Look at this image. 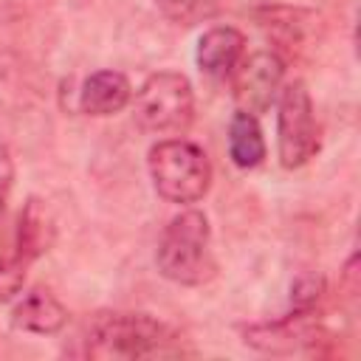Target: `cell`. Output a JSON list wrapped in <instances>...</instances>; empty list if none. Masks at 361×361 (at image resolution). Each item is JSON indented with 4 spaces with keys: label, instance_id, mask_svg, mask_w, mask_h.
<instances>
[{
    "label": "cell",
    "instance_id": "1",
    "mask_svg": "<svg viewBox=\"0 0 361 361\" xmlns=\"http://www.w3.org/2000/svg\"><path fill=\"white\" fill-rule=\"evenodd\" d=\"M79 341L87 358L135 361L180 353L178 333L149 313H96Z\"/></svg>",
    "mask_w": 361,
    "mask_h": 361
},
{
    "label": "cell",
    "instance_id": "2",
    "mask_svg": "<svg viewBox=\"0 0 361 361\" xmlns=\"http://www.w3.org/2000/svg\"><path fill=\"white\" fill-rule=\"evenodd\" d=\"M155 262L161 276L175 285H203L214 276L212 228L209 217L197 209H186L169 220L158 240Z\"/></svg>",
    "mask_w": 361,
    "mask_h": 361
},
{
    "label": "cell",
    "instance_id": "3",
    "mask_svg": "<svg viewBox=\"0 0 361 361\" xmlns=\"http://www.w3.org/2000/svg\"><path fill=\"white\" fill-rule=\"evenodd\" d=\"M147 169L155 192L169 203H197L212 186L209 155L186 138H166L152 144Z\"/></svg>",
    "mask_w": 361,
    "mask_h": 361
},
{
    "label": "cell",
    "instance_id": "4",
    "mask_svg": "<svg viewBox=\"0 0 361 361\" xmlns=\"http://www.w3.org/2000/svg\"><path fill=\"white\" fill-rule=\"evenodd\" d=\"M195 118L192 82L178 71L147 76L135 93V121L149 133H180Z\"/></svg>",
    "mask_w": 361,
    "mask_h": 361
},
{
    "label": "cell",
    "instance_id": "5",
    "mask_svg": "<svg viewBox=\"0 0 361 361\" xmlns=\"http://www.w3.org/2000/svg\"><path fill=\"white\" fill-rule=\"evenodd\" d=\"M276 152L285 169H299L319 152V124L313 113V99L302 79L279 90Z\"/></svg>",
    "mask_w": 361,
    "mask_h": 361
},
{
    "label": "cell",
    "instance_id": "6",
    "mask_svg": "<svg viewBox=\"0 0 361 361\" xmlns=\"http://www.w3.org/2000/svg\"><path fill=\"white\" fill-rule=\"evenodd\" d=\"M282 79H285V59L276 51H254L243 56L231 71V87L240 110L254 116L265 113L276 102L282 90Z\"/></svg>",
    "mask_w": 361,
    "mask_h": 361
},
{
    "label": "cell",
    "instance_id": "7",
    "mask_svg": "<svg viewBox=\"0 0 361 361\" xmlns=\"http://www.w3.org/2000/svg\"><path fill=\"white\" fill-rule=\"evenodd\" d=\"M243 338L248 347L271 355H290V353H305L313 350L327 338V330L310 319V313H290L276 322H262L251 324L243 330Z\"/></svg>",
    "mask_w": 361,
    "mask_h": 361
},
{
    "label": "cell",
    "instance_id": "8",
    "mask_svg": "<svg viewBox=\"0 0 361 361\" xmlns=\"http://www.w3.org/2000/svg\"><path fill=\"white\" fill-rule=\"evenodd\" d=\"M245 56V37L231 25H214L197 39L195 62L212 79H226Z\"/></svg>",
    "mask_w": 361,
    "mask_h": 361
},
{
    "label": "cell",
    "instance_id": "9",
    "mask_svg": "<svg viewBox=\"0 0 361 361\" xmlns=\"http://www.w3.org/2000/svg\"><path fill=\"white\" fill-rule=\"evenodd\" d=\"M11 324L23 333H34V336H54L68 324V310L62 307V302L45 290V288H34L28 290L11 310Z\"/></svg>",
    "mask_w": 361,
    "mask_h": 361
},
{
    "label": "cell",
    "instance_id": "10",
    "mask_svg": "<svg viewBox=\"0 0 361 361\" xmlns=\"http://www.w3.org/2000/svg\"><path fill=\"white\" fill-rule=\"evenodd\" d=\"M133 99L130 79L118 71H96L85 79L79 90V110L87 116H113L121 113Z\"/></svg>",
    "mask_w": 361,
    "mask_h": 361
},
{
    "label": "cell",
    "instance_id": "11",
    "mask_svg": "<svg viewBox=\"0 0 361 361\" xmlns=\"http://www.w3.org/2000/svg\"><path fill=\"white\" fill-rule=\"evenodd\" d=\"M51 243H54V223H51L48 206L39 197H28V203L20 212L14 251L20 257H25L28 262H34L37 257H42L51 248Z\"/></svg>",
    "mask_w": 361,
    "mask_h": 361
},
{
    "label": "cell",
    "instance_id": "12",
    "mask_svg": "<svg viewBox=\"0 0 361 361\" xmlns=\"http://www.w3.org/2000/svg\"><path fill=\"white\" fill-rule=\"evenodd\" d=\"M265 138L254 113L237 110L228 124V158L240 169H254L265 161Z\"/></svg>",
    "mask_w": 361,
    "mask_h": 361
},
{
    "label": "cell",
    "instance_id": "13",
    "mask_svg": "<svg viewBox=\"0 0 361 361\" xmlns=\"http://www.w3.org/2000/svg\"><path fill=\"white\" fill-rule=\"evenodd\" d=\"M313 23H319V17L305 11V8H265V11H259V25L271 37H276L279 42H285L290 48H299V42L307 39Z\"/></svg>",
    "mask_w": 361,
    "mask_h": 361
},
{
    "label": "cell",
    "instance_id": "14",
    "mask_svg": "<svg viewBox=\"0 0 361 361\" xmlns=\"http://www.w3.org/2000/svg\"><path fill=\"white\" fill-rule=\"evenodd\" d=\"M158 8L178 25H195L220 11L223 0H155Z\"/></svg>",
    "mask_w": 361,
    "mask_h": 361
},
{
    "label": "cell",
    "instance_id": "15",
    "mask_svg": "<svg viewBox=\"0 0 361 361\" xmlns=\"http://www.w3.org/2000/svg\"><path fill=\"white\" fill-rule=\"evenodd\" d=\"M28 259L20 257L17 251L0 257V302H11L23 285H25V271H28Z\"/></svg>",
    "mask_w": 361,
    "mask_h": 361
},
{
    "label": "cell",
    "instance_id": "16",
    "mask_svg": "<svg viewBox=\"0 0 361 361\" xmlns=\"http://www.w3.org/2000/svg\"><path fill=\"white\" fill-rule=\"evenodd\" d=\"M324 293V276L322 274H302L290 285V305L296 313H313Z\"/></svg>",
    "mask_w": 361,
    "mask_h": 361
},
{
    "label": "cell",
    "instance_id": "17",
    "mask_svg": "<svg viewBox=\"0 0 361 361\" xmlns=\"http://www.w3.org/2000/svg\"><path fill=\"white\" fill-rule=\"evenodd\" d=\"M11 178H14L11 155H8V149L0 144V212H3V206H6V197H8V189H11Z\"/></svg>",
    "mask_w": 361,
    "mask_h": 361
}]
</instances>
